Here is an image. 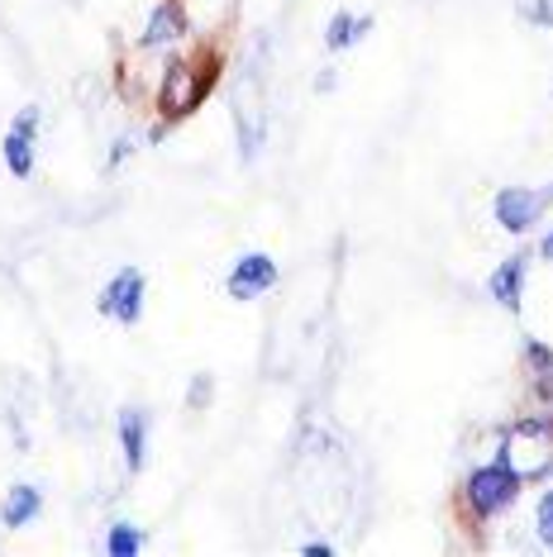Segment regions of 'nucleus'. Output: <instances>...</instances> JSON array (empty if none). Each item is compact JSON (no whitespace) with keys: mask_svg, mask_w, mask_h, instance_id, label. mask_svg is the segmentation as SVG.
<instances>
[{"mask_svg":"<svg viewBox=\"0 0 553 557\" xmlns=\"http://www.w3.org/2000/svg\"><path fill=\"white\" fill-rule=\"evenodd\" d=\"M272 286H276V262L268 258V252H248V258L234 262V272H230V296L234 300H254Z\"/></svg>","mask_w":553,"mask_h":557,"instance_id":"obj_6","label":"nucleus"},{"mask_svg":"<svg viewBox=\"0 0 553 557\" xmlns=\"http://www.w3.org/2000/svg\"><path fill=\"white\" fill-rule=\"evenodd\" d=\"M138 548H144V539H138V529H134V524H115V529H110L106 553H115V557H134Z\"/></svg>","mask_w":553,"mask_h":557,"instance_id":"obj_12","label":"nucleus"},{"mask_svg":"<svg viewBox=\"0 0 553 557\" xmlns=\"http://www.w3.org/2000/svg\"><path fill=\"white\" fill-rule=\"evenodd\" d=\"M334 548H330V543H306V557H330Z\"/></svg>","mask_w":553,"mask_h":557,"instance_id":"obj_14","label":"nucleus"},{"mask_svg":"<svg viewBox=\"0 0 553 557\" xmlns=\"http://www.w3.org/2000/svg\"><path fill=\"white\" fill-rule=\"evenodd\" d=\"M368 29H372V20H368V15H358V20H354V15H334L330 34H324V44H330L334 53H344V48H354Z\"/></svg>","mask_w":553,"mask_h":557,"instance_id":"obj_11","label":"nucleus"},{"mask_svg":"<svg viewBox=\"0 0 553 557\" xmlns=\"http://www.w3.org/2000/svg\"><path fill=\"white\" fill-rule=\"evenodd\" d=\"M549 196H553V191H549ZM549 196L525 191V186H506V191L496 196V224H501V230H511V234H525V230H530V224L539 220V210H544Z\"/></svg>","mask_w":553,"mask_h":557,"instance_id":"obj_5","label":"nucleus"},{"mask_svg":"<svg viewBox=\"0 0 553 557\" xmlns=\"http://www.w3.org/2000/svg\"><path fill=\"white\" fill-rule=\"evenodd\" d=\"M520 282H525V258H506L492 272V300L496 306H506V310L520 306Z\"/></svg>","mask_w":553,"mask_h":557,"instance_id":"obj_9","label":"nucleus"},{"mask_svg":"<svg viewBox=\"0 0 553 557\" xmlns=\"http://www.w3.org/2000/svg\"><path fill=\"white\" fill-rule=\"evenodd\" d=\"M539 539L553 543V491H549L544 500H539Z\"/></svg>","mask_w":553,"mask_h":557,"instance_id":"obj_13","label":"nucleus"},{"mask_svg":"<svg viewBox=\"0 0 553 557\" xmlns=\"http://www.w3.org/2000/svg\"><path fill=\"white\" fill-rule=\"evenodd\" d=\"M44 510V496L34 486H10V496H5V524L10 529H24V524H34Z\"/></svg>","mask_w":553,"mask_h":557,"instance_id":"obj_10","label":"nucleus"},{"mask_svg":"<svg viewBox=\"0 0 553 557\" xmlns=\"http://www.w3.org/2000/svg\"><path fill=\"white\" fill-rule=\"evenodd\" d=\"M120 448H124L130 472H138V467H144V453H148V414L144 410H124L120 414Z\"/></svg>","mask_w":553,"mask_h":557,"instance_id":"obj_7","label":"nucleus"},{"mask_svg":"<svg viewBox=\"0 0 553 557\" xmlns=\"http://www.w3.org/2000/svg\"><path fill=\"white\" fill-rule=\"evenodd\" d=\"M34 134H39V106H24L20 120L10 124L5 144H0V153H5V168L15 176H34Z\"/></svg>","mask_w":553,"mask_h":557,"instance_id":"obj_3","label":"nucleus"},{"mask_svg":"<svg viewBox=\"0 0 553 557\" xmlns=\"http://www.w3.org/2000/svg\"><path fill=\"white\" fill-rule=\"evenodd\" d=\"M182 34H186L182 5H177V0H162V5L153 10V20H148V29H144V44H148V48H158V44H177Z\"/></svg>","mask_w":553,"mask_h":557,"instance_id":"obj_8","label":"nucleus"},{"mask_svg":"<svg viewBox=\"0 0 553 557\" xmlns=\"http://www.w3.org/2000/svg\"><path fill=\"white\" fill-rule=\"evenodd\" d=\"M100 310L110 314V320H120V324H134L138 314H144V276H138L134 268H124L110 276V286H106V296H100Z\"/></svg>","mask_w":553,"mask_h":557,"instance_id":"obj_4","label":"nucleus"},{"mask_svg":"<svg viewBox=\"0 0 553 557\" xmlns=\"http://www.w3.org/2000/svg\"><path fill=\"white\" fill-rule=\"evenodd\" d=\"M515 496H520V476H515L506 462L477 467V472L468 476V505H472L477 515H501V510H511Z\"/></svg>","mask_w":553,"mask_h":557,"instance_id":"obj_1","label":"nucleus"},{"mask_svg":"<svg viewBox=\"0 0 553 557\" xmlns=\"http://www.w3.org/2000/svg\"><path fill=\"white\" fill-rule=\"evenodd\" d=\"M200 96H206V77H200L196 62H172V67L162 72V110H168L172 120L192 115L200 106Z\"/></svg>","mask_w":553,"mask_h":557,"instance_id":"obj_2","label":"nucleus"},{"mask_svg":"<svg viewBox=\"0 0 553 557\" xmlns=\"http://www.w3.org/2000/svg\"><path fill=\"white\" fill-rule=\"evenodd\" d=\"M539 252H544V258H553V234H544V244H539Z\"/></svg>","mask_w":553,"mask_h":557,"instance_id":"obj_15","label":"nucleus"}]
</instances>
